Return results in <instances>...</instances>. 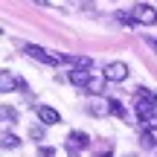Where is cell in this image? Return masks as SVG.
Here are the masks:
<instances>
[{
	"label": "cell",
	"instance_id": "6da1fadb",
	"mask_svg": "<svg viewBox=\"0 0 157 157\" xmlns=\"http://www.w3.org/2000/svg\"><path fill=\"white\" fill-rule=\"evenodd\" d=\"M26 56L32 58V61L50 64V67H52V64H61V61H58V52H56V56H52V52H47L44 47H35V44H29V47H26Z\"/></svg>",
	"mask_w": 157,
	"mask_h": 157
},
{
	"label": "cell",
	"instance_id": "7a4b0ae2",
	"mask_svg": "<svg viewBox=\"0 0 157 157\" xmlns=\"http://www.w3.org/2000/svg\"><path fill=\"white\" fill-rule=\"evenodd\" d=\"M134 17H137V23L154 26V23H157V9H154V6H146V3H137L134 6Z\"/></svg>",
	"mask_w": 157,
	"mask_h": 157
},
{
	"label": "cell",
	"instance_id": "3957f363",
	"mask_svg": "<svg viewBox=\"0 0 157 157\" xmlns=\"http://www.w3.org/2000/svg\"><path fill=\"white\" fill-rule=\"evenodd\" d=\"M105 76H108V82H125V78H128V64L125 61L105 64Z\"/></svg>",
	"mask_w": 157,
	"mask_h": 157
},
{
	"label": "cell",
	"instance_id": "277c9868",
	"mask_svg": "<svg viewBox=\"0 0 157 157\" xmlns=\"http://www.w3.org/2000/svg\"><path fill=\"white\" fill-rule=\"evenodd\" d=\"M87 146H90V137L84 134V131H73V134L67 137V151H70V154H78V151H84Z\"/></svg>",
	"mask_w": 157,
	"mask_h": 157
},
{
	"label": "cell",
	"instance_id": "5b68a950",
	"mask_svg": "<svg viewBox=\"0 0 157 157\" xmlns=\"http://www.w3.org/2000/svg\"><path fill=\"white\" fill-rule=\"evenodd\" d=\"M35 113H38V119L44 125H58L61 122V113L56 108H50V105H35Z\"/></svg>",
	"mask_w": 157,
	"mask_h": 157
},
{
	"label": "cell",
	"instance_id": "8992f818",
	"mask_svg": "<svg viewBox=\"0 0 157 157\" xmlns=\"http://www.w3.org/2000/svg\"><path fill=\"white\" fill-rule=\"evenodd\" d=\"M105 84H108V76H105V73H102V76H90V78H87V84H84V93L99 96L102 90H105Z\"/></svg>",
	"mask_w": 157,
	"mask_h": 157
},
{
	"label": "cell",
	"instance_id": "52a82bcc",
	"mask_svg": "<svg viewBox=\"0 0 157 157\" xmlns=\"http://www.w3.org/2000/svg\"><path fill=\"white\" fill-rule=\"evenodd\" d=\"M87 78H90L87 67H76V70H70L67 82H70V84H76V87H84V84H87Z\"/></svg>",
	"mask_w": 157,
	"mask_h": 157
},
{
	"label": "cell",
	"instance_id": "ba28073f",
	"mask_svg": "<svg viewBox=\"0 0 157 157\" xmlns=\"http://www.w3.org/2000/svg\"><path fill=\"white\" fill-rule=\"evenodd\" d=\"M0 87H3V93H9L12 87H23V82H21V78H12L9 70H3V82H0Z\"/></svg>",
	"mask_w": 157,
	"mask_h": 157
},
{
	"label": "cell",
	"instance_id": "9c48e42d",
	"mask_svg": "<svg viewBox=\"0 0 157 157\" xmlns=\"http://www.w3.org/2000/svg\"><path fill=\"white\" fill-rule=\"evenodd\" d=\"M0 143H3V148H6V151H12V148H17V146H21V140H17V137L12 134V131H3Z\"/></svg>",
	"mask_w": 157,
	"mask_h": 157
},
{
	"label": "cell",
	"instance_id": "30bf717a",
	"mask_svg": "<svg viewBox=\"0 0 157 157\" xmlns=\"http://www.w3.org/2000/svg\"><path fill=\"white\" fill-rule=\"evenodd\" d=\"M108 108H111V113H113V117H119V119L128 117V113H125V108L119 105V99H108Z\"/></svg>",
	"mask_w": 157,
	"mask_h": 157
},
{
	"label": "cell",
	"instance_id": "8fae6325",
	"mask_svg": "<svg viewBox=\"0 0 157 157\" xmlns=\"http://www.w3.org/2000/svg\"><path fill=\"white\" fill-rule=\"evenodd\" d=\"M117 21L122 23V26H134L137 17H134V12H117Z\"/></svg>",
	"mask_w": 157,
	"mask_h": 157
},
{
	"label": "cell",
	"instance_id": "7c38bea8",
	"mask_svg": "<svg viewBox=\"0 0 157 157\" xmlns=\"http://www.w3.org/2000/svg\"><path fill=\"white\" fill-rule=\"evenodd\" d=\"M140 146H143V148H148V151H151V148L157 146V143H154V137H151V131H148V128H146V134L140 137Z\"/></svg>",
	"mask_w": 157,
	"mask_h": 157
},
{
	"label": "cell",
	"instance_id": "4fadbf2b",
	"mask_svg": "<svg viewBox=\"0 0 157 157\" xmlns=\"http://www.w3.org/2000/svg\"><path fill=\"white\" fill-rule=\"evenodd\" d=\"M3 119H6V122H12V119H17V113L12 111V108H3Z\"/></svg>",
	"mask_w": 157,
	"mask_h": 157
},
{
	"label": "cell",
	"instance_id": "5bb4252c",
	"mask_svg": "<svg viewBox=\"0 0 157 157\" xmlns=\"http://www.w3.org/2000/svg\"><path fill=\"white\" fill-rule=\"evenodd\" d=\"M38 151H41V154H47V157H52V154H56V148H50V146H41Z\"/></svg>",
	"mask_w": 157,
	"mask_h": 157
},
{
	"label": "cell",
	"instance_id": "9a60e30c",
	"mask_svg": "<svg viewBox=\"0 0 157 157\" xmlns=\"http://www.w3.org/2000/svg\"><path fill=\"white\" fill-rule=\"evenodd\" d=\"M32 3H35V6H44V9H47V6H50V0H32Z\"/></svg>",
	"mask_w": 157,
	"mask_h": 157
},
{
	"label": "cell",
	"instance_id": "2e32d148",
	"mask_svg": "<svg viewBox=\"0 0 157 157\" xmlns=\"http://www.w3.org/2000/svg\"><path fill=\"white\" fill-rule=\"evenodd\" d=\"M154 50H157V38H154Z\"/></svg>",
	"mask_w": 157,
	"mask_h": 157
},
{
	"label": "cell",
	"instance_id": "e0dca14e",
	"mask_svg": "<svg viewBox=\"0 0 157 157\" xmlns=\"http://www.w3.org/2000/svg\"><path fill=\"white\" fill-rule=\"evenodd\" d=\"M154 102H157V93H154Z\"/></svg>",
	"mask_w": 157,
	"mask_h": 157
}]
</instances>
